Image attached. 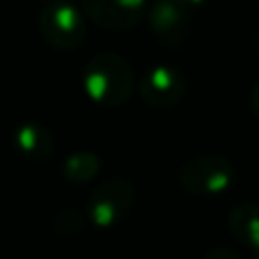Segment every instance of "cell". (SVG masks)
<instances>
[{
    "instance_id": "obj_2",
    "label": "cell",
    "mask_w": 259,
    "mask_h": 259,
    "mask_svg": "<svg viewBox=\"0 0 259 259\" xmlns=\"http://www.w3.org/2000/svg\"><path fill=\"white\" fill-rule=\"evenodd\" d=\"M178 182L192 194H223L235 182V166L225 156H198L182 164L178 172Z\"/></svg>"
},
{
    "instance_id": "obj_1",
    "label": "cell",
    "mask_w": 259,
    "mask_h": 259,
    "mask_svg": "<svg viewBox=\"0 0 259 259\" xmlns=\"http://www.w3.org/2000/svg\"><path fill=\"white\" fill-rule=\"evenodd\" d=\"M83 87L95 103L115 107L130 99L134 91V71L121 55L99 53L85 65Z\"/></svg>"
},
{
    "instance_id": "obj_14",
    "label": "cell",
    "mask_w": 259,
    "mask_h": 259,
    "mask_svg": "<svg viewBox=\"0 0 259 259\" xmlns=\"http://www.w3.org/2000/svg\"><path fill=\"white\" fill-rule=\"evenodd\" d=\"M257 51H259V42H257Z\"/></svg>"
},
{
    "instance_id": "obj_12",
    "label": "cell",
    "mask_w": 259,
    "mask_h": 259,
    "mask_svg": "<svg viewBox=\"0 0 259 259\" xmlns=\"http://www.w3.org/2000/svg\"><path fill=\"white\" fill-rule=\"evenodd\" d=\"M251 107H253V111H255V115L259 117V83L253 87V91H251Z\"/></svg>"
},
{
    "instance_id": "obj_9",
    "label": "cell",
    "mask_w": 259,
    "mask_h": 259,
    "mask_svg": "<svg viewBox=\"0 0 259 259\" xmlns=\"http://www.w3.org/2000/svg\"><path fill=\"white\" fill-rule=\"evenodd\" d=\"M16 148L28 158H47L53 152V134L38 123H24L14 132Z\"/></svg>"
},
{
    "instance_id": "obj_5",
    "label": "cell",
    "mask_w": 259,
    "mask_h": 259,
    "mask_svg": "<svg viewBox=\"0 0 259 259\" xmlns=\"http://www.w3.org/2000/svg\"><path fill=\"white\" fill-rule=\"evenodd\" d=\"M138 91L142 99L152 107H170L178 103L186 91V81L180 71L170 65H156L150 67L140 83Z\"/></svg>"
},
{
    "instance_id": "obj_10",
    "label": "cell",
    "mask_w": 259,
    "mask_h": 259,
    "mask_svg": "<svg viewBox=\"0 0 259 259\" xmlns=\"http://www.w3.org/2000/svg\"><path fill=\"white\" fill-rule=\"evenodd\" d=\"M101 160L93 152H75L63 162V176L71 182H87L97 176Z\"/></svg>"
},
{
    "instance_id": "obj_11",
    "label": "cell",
    "mask_w": 259,
    "mask_h": 259,
    "mask_svg": "<svg viewBox=\"0 0 259 259\" xmlns=\"http://www.w3.org/2000/svg\"><path fill=\"white\" fill-rule=\"evenodd\" d=\"M204 259H239L231 249H225V247H214L210 251H206Z\"/></svg>"
},
{
    "instance_id": "obj_8",
    "label": "cell",
    "mask_w": 259,
    "mask_h": 259,
    "mask_svg": "<svg viewBox=\"0 0 259 259\" xmlns=\"http://www.w3.org/2000/svg\"><path fill=\"white\" fill-rule=\"evenodd\" d=\"M229 227L237 241L259 249V204L243 202L235 206L229 214Z\"/></svg>"
},
{
    "instance_id": "obj_4",
    "label": "cell",
    "mask_w": 259,
    "mask_h": 259,
    "mask_svg": "<svg viewBox=\"0 0 259 259\" xmlns=\"http://www.w3.org/2000/svg\"><path fill=\"white\" fill-rule=\"evenodd\" d=\"M38 28L45 40L57 49H75L85 38L83 14L67 2H51L40 10Z\"/></svg>"
},
{
    "instance_id": "obj_6",
    "label": "cell",
    "mask_w": 259,
    "mask_h": 259,
    "mask_svg": "<svg viewBox=\"0 0 259 259\" xmlns=\"http://www.w3.org/2000/svg\"><path fill=\"white\" fill-rule=\"evenodd\" d=\"M190 8L178 0H156L150 8V28L164 45H180L190 28Z\"/></svg>"
},
{
    "instance_id": "obj_3",
    "label": "cell",
    "mask_w": 259,
    "mask_h": 259,
    "mask_svg": "<svg viewBox=\"0 0 259 259\" xmlns=\"http://www.w3.org/2000/svg\"><path fill=\"white\" fill-rule=\"evenodd\" d=\"M132 204L134 186L125 178H109L93 190L87 202V219L97 229H111L130 214Z\"/></svg>"
},
{
    "instance_id": "obj_13",
    "label": "cell",
    "mask_w": 259,
    "mask_h": 259,
    "mask_svg": "<svg viewBox=\"0 0 259 259\" xmlns=\"http://www.w3.org/2000/svg\"><path fill=\"white\" fill-rule=\"evenodd\" d=\"M178 2H182L184 6H188L190 10H194V8H198V6H200L204 0H178Z\"/></svg>"
},
{
    "instance_id": "obj_7",
    "label": "cell",
    "mask_w": 259,
    "mask_h": 259,
    "mask_svg": "<svg viewBox=\"0 0 259 259\" xmlns=\"http://www.w3.org/2000/svg\"><path fill=\"white\" fill-rule=\"evenodd\" d=\"M85 14L101 28L123 30L138 24L146 0H81Z\"/></svg>"
}]
</instances>
